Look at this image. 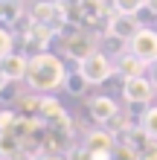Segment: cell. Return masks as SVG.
<instances>
[{"instance_id":"cell-1","label":"cell","mask_w":157,"mask_h":160,"mask_svg":"<svg viewBox=\"0 0 157 160\" xmlns=\"http://www.w3.org/2000/svg\"><path fill=\"white\" fill-rule=\"evenodd\" d=\"M67 67H64V58L55 52H38L29 55V70H26V88L32 93H41V96H50V93L61 90L64 82H67Z\"/></svg>"},{"instance_id":"cell-2","label":"cell","mask_w":157,"mask_h":160,"mask_svg":"<svg viewBox=\"0 0 157 160\" xmlns=\"http://www.w3.org/2000/svg\"><path fill=\"white\" fill-rule=\"evenodd\" d=\"M55 41H61L64 58H70V61H76V64H81L87 55H93L99 50V44H96L99 38H96V35H90L87 29H79L76 23H70Z\"/></svg>"},{"instance_id":"cell-3","label":"cell","mask_w":157,"mask_h":160,"mask_svg":"<svg viewBox=\"0 0 157 160\" xmlns=\"http://www.w3.org/2000/svg\"><path fill=\"white\" fill-rule=\"evenodd\" d=\"M79 73L87 79V84H90V88H93V84L108 82V79L116 73V61H114V58H108L102 50H96L93 55H87V58L79 64Z\"/></svg>"},{"instance_id":"cell-4","label":"cell","mask_w":157,"mask_h":160,"mask_svg":"<svg viewBox=\"0 0 157 160\" xmlns=\"http://www.w3.org/2000/svg\"><path fill=\"white\" fill-rule=\"evenodd\" d=\"M157 96V88L151 84L149 76H140V79H125L122 82V99L128 105H145L149 108Z\"/></svg>"},{"instance_id":"cell-5","label":"cell","mask_w":157,"mask_h":160,"mask_svg":"<svg viewBox=\"0 0 157 160\" xmlns=\"http://www.w3.org/2000/svg\"><path fill=\"white\" fill-rule=\"evenodd\" d=\"M116 134L110 128L105 125H96V128H90L87 134H85V143H81V148H85L87 154H114V148H116Z\"/></svg>"},{"instance_id":"cell-6","label":"cell","mask_w":157,"mask_h":160,"mask_svg":"<svg viewBox=\"0 0 157 160\" xmlns=\"http://www.w3.org/2000/svg\"><path fill=\"white\" fill-rule=\"evenodd\" d=\"M128 52H134L137 58H143L145 64H157V29L143 26L134 35V41L128 44Z\"/></svg>"},{"instance_id":"cell-7","label":"cell","mask_w":157,"mask_h":160,"mask_svg":"<svg viewBox=\"0 0 157 160\" xmlns=\"http://www.w3.org/2000/svg\"><path fill=\"white\" fill-rule=\"evenodd\" d=\"M52 38H58V35H55L50 26H44V23H32L29 29L21 35V44L29 50V55H38V52H50Z\"/></svg>"},{"instance_id":"cell-8","label":"cell","mask_w":157,"mask_h":160,"mask_svg":"<svg viewBox=\"0 0 157 160\" xmlns=\"http://www.w3.org/2000/svg\"><path fill=\"white\" fill-rule=\"evenodd\" d=\"M140 29H143V23H140V18H137V15H119V12L110 9V21L105 26V32H110V35H116V38H122V41L131 44L134 35L140 32Z\"/></svg>"},{"instance_id":"cell-9","label":"cell","mask_w":157,"mask_h":160,"mask_svg":"<svg viewBox=\"0 0 157 160\" xmlns=\"http://www.w3.org/2000/svg\"><path fill=\"white\" fill-rule=\"evenodd\" d=\"M76 21H81L85 26H108L110 21V6L105 0H81L79 12H76Z\"/></svg>"},{"instance_id":"cell-10","label":"cell","mask_w":157,"mask_h":160,"mask_svg":"<svg viewBox=\"0 0 157 160\" xmlns=\"http://www.w3.org/2000/svg\"><path fill=\"white\" fill-rule=\"evenodd\" d=\"M87 111H90V119H93L96 125H110V119L119 114V105H116V99H110V96H90L87 99Z\"/></svg>"},{"instance_id":"cell-11","label":"cell","mask_w":157,"mask_h":160,"mask_svg":"<svg viewBox=\"0 0 157 160\" xmlns=\"http://www.w3.org/2000/svg\"><path fill=\"white\" fill-rule=\"evenodd\" d=\"M26 70H29V55L26 52H12L0 61V73L9 79V82H26Z\"/></svg>"},{"instance_id":"cell-12","label":"cell","mask_w":157,"mask_h":160,"mask_svg":"<svg viewBox=\"0 0 157 160\" xmlns=\"http://www.w3.org/2000/svg\"><path fill=\"white\" fill-rule=\"evenodd\" d=\"M145 73H151V64H145L143 58H137L134 52H125L122 58H116V76L119 79H140Z\"/></svg>"},{"instance_id":"cell-13","label":"cell","mask_w":157,"mask_h":160,"mask_svg":"<svg viewBox=\"0 0 157 160\" xmlns=\"http://www.w3.org/2000/svg\"><path fill=\"white\" fill-rule=\"evenodd\" d=\"M0 157L6 160H29L23 148V140H17L12 131H0Z\"/></svg>"},{"instance_id":"cell-14","label":"cell","mask_w":157,"mask_h":160,"mask_svg":"<svg viewBox=\"0 0 157 160\" xmlns=\"http://www.w3.org/2000/svg\"><path fill=\"white\" fill-rule=\"evenodd\" d=\"M67 117V111H64V105L58 99H55V93H50V96H41V114L38 119H44L47 125H52V122H58Z\"/></svg>"},{"instance_id":"cell-15","label":"cell","mask_w":157,"mask_h":160,"mask_svg":"<svg viewBox=\"0 0 157 160\" xmlns=\"http://www.w3.org/2000/svg\"><path fill=\"white\" fill-rule=\"evenodd\" d=\"M99 50H102L108 58H122V55L128 52V41H122V38H116V35H110V32H102L99 35Z\"/></svg>"},{"instance_id":"cell-16","label":"cell","mask_w":157,"mask_h":160,"mask_svg":"<svg viewBox=\"0 0 157 160\" xmlns=\"http://www.w3.org/2000/svg\"><path fill=\"white\" fill-rule=\"evenodd\" d=\"M23 18V6H21V0H0V21H6V23H17Z\"/></svg>"},{"instance_id":"cell-17","label":"cell","mask_w":157,"mask_h":160,"mask_svg":"<svg viewBox=\"0 0 157 160\" xmlns=\"http://www.w3.org/2000/svg\"><path fill=\"white\" fill-rule=\"evenodd\" d=\"M87 88H90V84H87V79L81 76L79 70L67 73V82H64V90H67L70 96H85V93H87Z\"/></svg>"},{"instance_id":"cell-18","label":"cell","mask_w":157,"mask_h":160,"mask_svg":"<svg viewBox=\"0 0 157 160\" xmlns=\"http://www.w3.org/2000/svg\"><path fill=\"white\" fill-rule=\"evenodd\" d=\"M140 128H143L151 140H157V105H149V108L140 114Z\"/></svg>"},{"instance_id":"cell-19","label":"cell","mask_w":157,"mask_h":160,"mask_svg":"<svg viewBox=\"0 0 157 160\" xmlns=\"http://www.w3.org/2000/svg\"><path fill=\"white\" fill-rule=\"evenodd\" d=\"M110 9L119 12V15H140L145 9V0H114Z\"/></svg>"},{"instance_id":"cell-20","label":"cell","mask_w":157,"mask_h":160,"mask_svg":"<svg viewBox=\"0 0 157 160\" xmlns=\"http://www.w3.org/2000/svg\"><path fill=\"white\" fill-rule=\"evenodd\" d=\"M15 41H17V35L9 29V26H0V61L15 52Z\"/></svg>"},{"instance_id":"cell-21","label":"cell","mask_w":157,"mask_h":160,"mask_svg":"<svg viewBox=\"0 0 157 160\" xmlns=\"http://www.w3.org/2000/svg\"><path fill=\"white\" fill-rule=\"evenodd\" d=\"M114 160H140V152H137L134 146H128V143L119 140L116 148H114Z\"/></svg>"},{"instance_id":"cell-22","label":"cell","mask_w":157,"mask_h":160,"mask_svg":"<svg viewBox=\"0 0 157 160\" xmlns=\"http://www.w3.org/2000/svg\"><path fill=\"white\" fill-rule=\"evenodd\" d=\"M21 96H23V88H17V82H9L6 88H3V93H0V99L9 102V105H17Z\"/></svg>"},{"instance_id":"cell-23","label":"cell","mask_w":157,"mask_h":160,"mask_svg":"<svg viewBox=\"0 0 157 160\" xmlns=\"http://www.w3.org/2000/svg\"><path fill=\"white\" fill-rule=\"evenodd\" d=\"M15 119H17L15 111L12 108H3V111H0V131H9V128L15 125Z\"/></svg>"},{"instance_id":"cell-24","label":"cell","mask_w":157,"mask_h":160,"mask_svg":"<svg viewBox=\"0 0 157 160\" xmlns=\"http://www.w3.org/2000/svg\"><path fill=\"white\" fill-rule=\"evenodd\" d=\"M29 160H67V154H58V152H47V148H38L32 152Z\"/></svg>"},{"instance_id":"cell-25","label":"cell","mask_w":157,"mask_h":160,"mask_svg":"<svg viewBox=\"0 0 157 160\" xmlns=\"http://www.w3.org/2000/svg\"><path fill=\"white\" fill-rule=\"evenodd\" d=\"M58 3H64L73 12V21H76V12H79V6H81V0H58Z\"/></svg>"},{"instance_id":"cell-26","label":"cell","mask_w":157,"mask_h":160,"mask_svg":"<svg viewBox=\"0 0 157 160\" xmlns=\"http://www.w3.org/2000/svg\"><path fill=\"white\" fill-rule=\"evenodd\" d=\"M145 9H149V12L157 18V0H145Z\"/></svg>"},{"instance_id":"cell-27","label":"cell","mask_w":157,"mask_h":160,"mask_svg":"<svg viewBox=\"0 0 157 160\" xmlns=\"http://www.w3.org/2000/svg\"><path fill=\"white\" fill-rule=\"evenodd\" d=\"M149 79H151V84L157 88V64H151V73H149Z\"/></svg>"},{"instance_id":"cell-28","label":"cell","mask_w":157,"mask_h":160,"mask_svg":"<svg viewBox=\"0 0 157 160\" xmlns=\"http://www.w3.org/2000/svg\"><path fill=\"white\" fill-rule=\"evenodd\" d=\"M6 84H9V79L3 76V73H0V93H3V88H6Z\"/></svg>"},{"instance_id":"cell-29","label":"cell","mask_w":157,"mask_h":160,"mask_svg":"<svg viewBox=\"0 0 157 160\" xmlns=\"http://www.w3.org/2000/svg\"><path fill=\"white\" fill-rule=\"evenodd\" d=\"M105 3H108V6H110V3H114V0H105Z\"/></svg>"}]
</instances>
